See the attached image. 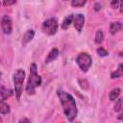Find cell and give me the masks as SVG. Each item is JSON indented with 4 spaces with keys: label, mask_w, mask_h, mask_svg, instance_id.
I'll return each instance as SVG.
<instances>
[{
    "label": "cell",
    "mask_w": 123,
    "mask_h": 123,
    "mask_svg": "<svg viewBox=\"0 0 123 123\" xmlns=\"http://www.w3.org/2000/svg\"><path fill=\"white\" fill-rule=\"evenodd\" d=\"M58 96L60 98L63 112L69 121H73L77 115V106L74 98L63 90H58Z\"/></svg>",
    "instance_id": "obj_1"
},
{
    "label": "cell",
    "mask_w": 123,
    "mask_h": 123,
    "mask_svg": "<svg viewBox=\"0 0 123 123\" xmlns=\"http://www.w3.org/2000/svg\"><path fill=\"white\" fill-rule=\"evenodd\" d=\"M41 85V77L37 73V64L33 63L30 66V77L27 82L26 91L28 94H34L36 87Z\"/></svg>",
    "instance_id": "obj_2"
},
{
    "label": "cell",
    "mask_w": 123,
    "mask_h": 123,
    "mask_svg": "<svg viewBox=\"0 0 123 123\" xmlns=\"http://www.w3.org/2000/svg\"><path fill=\"white\" fill-rule=\"evenodd\" d=\"M25 79V72L22 69H17L13 74V84H14V91L17 100L20 99V96L23 91V82Z\"/></svg>",
    "instance_id": "obj_3"
},
{
    "label": "cell",
    "mask_w": 123,
    "mask_h": 123,
    "mask_svg": "<svg viewBox=\"0 0 123 123\" xmlns=\"http://www.w3.org/2000/svg\"><path fill=\"white\" fill-rule=\"evenodd\" d=\"M76 62L82 71L86 72L92 63L91 57L87 53H80L76 59Z\"/></svg>",
    "instance_id": "obj_4"
},
{
    "label": "cell",
    "mask_w": 123,
    "mask_h": 123,
    "mask_svg": "<svg viewBox=\"0 0 123 123\" xmlns=\"http://www.w3.org/2000/svg\"><path fill=\"white\" fill-rule=\"evenodd\" d=\"M42 29L47 35H55L58 30V21L55 18H48L42 23Z\"/></svg>",
    "instance_id": "obj_5"
},
{
    "label": "cell",
    "mask_w": 123,
    "mask_h": 123,
    "mask_svg": "<svg viewBox=\"0 0 123 123\" xmlns=\"http://www.w3.org/2000/svg\"><path fill=\"white\" fill-rule=\"evenodd\" d=\"M1 28L4 34L6 35H10L12 31V20L8 15H4L2 17L1 20Z\"/></svg>",
    "instance_id": "obj_6"
},
{
    "label": "cell",
    "mask_w": 123,
    "mask_h": 123,
    "mask_svg": "<svg viewBox=\"0 0 123 123\" xmlns=\"http://www.w3.org/2000/svg\"><path fill=\"white\" fill-rule=\"evenodd\" d=\"M73 23H74V27L78 32H81L85 23V16L82 13H79L77 15L74 16L73 18Z\"/></svg>",
    "instance_id": "obj_7"
},
{
    "label": "cell",
    "mask_w": 123,
    "mask_h": 123,
    "mask_svg": "<svg viewBox=\"0 0 123 123\" xmlns=\"http://www.w3.org/2000/svg\"><path fill=\"white\" fill-rule=\"evenodd\" d=\"M34 36H35V32L33 30H27L25 32V34L23 35V37H22V44H23V46H25L28 42H30L34 38Z\"/></svg>",
    "instance_id": "obj_8"
},
{
    "label": "cell",
    "mask_w": 123,
    "mask_h": 123,
    "mask_svg": "<svg viewBox=\"0 0 123 123\" xmlns=\"http://www.w3.org/2000/svg\"><path fill=\"white\" fill-rule=\"evenodd\" d=\"M58 56H59V50H58L57 48H53V49L49 52L47 58L45 59V62L48 63V62H53L54 60H56V59L58 58Z\"/></svg>",
    "instance_id": "obj_9"
},
{
    "label": "cell",
    "mask_w": 123,
    "mask_h": 123,
    "mask_svg": "<svg viewBox=\"0 0 123 123\" xmlns=\"http://www.w3.org/2000/svg\"><path fill=\"white\" fill-rule=\"evenodd\" d=\"M122 29V24L121 22H112L110 26V31L111 35H115L117 32H119Z\"/></svg>",
    "instance_id": "obj_10"
},
{
    "label": "cell",
    "mask_w": 123,
    "mask_h": 123,
    "mask_svg": "<svg viewBox=\"0 0 123 123\" xmlns=\"http://www.w3.org/2000/svg\"><path fill=\"white\" fill-rule=\"evenodd\" d=\"M73 18H74V15L73 14H69V15H67L65 18H64V20L62 21V29H67L70 25H71V23H73Z\"/></svg>",
    "instance_id": "obj_11"
},
{
    "label": "cell",
    "mask_w": 123,
    "mask_h": 123,
    "mask_svg": "<svg viewBox=\"0 0 123 123\" xmlns=\"http://www.w3.org/2000/svg\"><path fill=\"white\" fill-rule=\"evenodd\" d=\"M12 94V89H8L4 86H0V95L2 97V100H5L7 98H9L11 95Z\"/></svg>",
    "instance_id": "obj_12"
},
{
    "label": "cell",
    "mask_w": 123,
    "mask_h": 123,
    "mask_svg": "<svg viewBox=\"0 0 123 123\" xmlns=\"http://www.w3.org/2000/svg\"><path fill=\"white\" fill-rule=\"evenodd\" d=\"M120 91H121V90H120V88H118V87L112 89V90L110 92V94H109L110 100H111V101H115V100L118 98V96L120 95Z\"/></svg>",
    "instance_id": "obj_13"
},
{
    "label": "cell",
    "mask_w": 123,
    "mask_h": 123,
    "mask_svg": "<svg viewBox=\"0 0 123 123\" xmlns=\"http://www.w3.org/2000/svg\"><path fill=\"white\" fill-rule=\"evenodd\" d=\"M10 112V107L8 104H6L3 100H0V113L7 114Z\"/></svg>",
    "instance_id": "obj_14"
},
{
    "label": "cell",
    "mask_w": 123,
    "mask_h": 123,
    "mask_svg": "<svg viewBox=\"0 0 123 123\" xmlns=\"http://www.w3.org/2000/svg\"><path fill=\"white\" fill-rule=\"evenodd\" d=\"M123 65L120 63L119 64V66H118V68H117V70L116 71H114V72H112L111 74V79H115V78H119V77H121L122 75H123Z\"/></svg>",
    "instance_id": "obj_15"
},
{
    "label": "cell",
    "mask_w": 123,
    "mask_h": 123,
    "mask_svg": "<svg viewBox=\"0 0 123 123\" xmlns=\"http://www.w3.org/2000/svg\"><path fill=\"white\" fill-rule=\"evenodd\" d=\"M103 39H104V34H103V32L101 31V30H98L97 32H96V35H95V42L97 43V44H100L102 41H103Z\"/></svg>",
    "instance_id": "obj_16"
},
{
    "label": "cell",
    "mask_w": 123,
    "mask_h": 123,
    "mask_svg": "<svg viewBox=\"0 0 123 123\" xmlns=\"http://www.w3.org/2000/svg\"><path fill=\"white\" fill-rule=\"evenodd\" d=\"M86 0H72L71 4L73 7H83L86 4Z\"/></svg>",
    "instance_id": "obj_17"
},
{
    "label": "cell",
    "mask_w": 123,
    "mask_h": 123,
    "mask_svg": "<svg viewBox=\"0 0 123 123\" xmlns=\"http://www.w3.org/2000/svg\"><path fill=\"white\" fill-rule=\"evenodd\" d=\"M122 109V99H118L114 105V111H120Z\"/></svg>",
    "instance_id": "obj_18"
},
{
    "label": "cell",
    "mask_w": 123,
    "mask_h": 123,
    "mask_svg": "<svg viewBox=\"0 0 123 123\" xmlns=\"http://www.w3.org/2000/svg\"><path fill=\"white\" fill-rule=\"evenodd\" d=\"M79 84L81 86V87L83 89H87L88 88V82L86 80H84V79H80L79 80Z\"/></svg>",
    "instance_id": "obj_19"
},
{
    "label": "cell",
    "mask_w": 123,
    "mask_h": 123,
    "mask_svg": "<svg viewBox=\"0 0 123 123\" xmlns=\"http://www.w3.org/2000/svg\"><path fill=\"white\" fill-rule=\"evenodd\" d=\"M97 53H98V55L101 56V57H106V56H108V52H107L104 48H102V47H100V48L97 49Z\"/></svg>",
    "instance_id": "obj_20"
},
{
    "label": "cell",
    "mask_w": 123,
    "mask_h": 123,
    "mask_svg": "<svg viewBox=\"0 0 123 123\" xmlns=\"http://www.w3.org/2000/svg\"><path fill=\"white\" fill-rule=\"evenodd\" d=\"M16 0H3V3L5 6H12L15 3Z\"/></svg>",
    "instance_id": "obj_21"
},
{
    "label": "cell",
    "mask_w": 123,
    "mask_h": 123,
    "mask_svg": "<svg viewBox=\"0 0 123 123\" xmlns=\"http://www.w3.org/2000/svg\"><path fill=\"white\" fill-rule=\"evenodd\" d=\"M119 1H120V0H111V7H112V8H114V9H116V8H117V6H118Z\"/></svg>",
    "instance_id": "obj_22"
},
{
    "label": "cell",
    "mask_w": 123,
    "mask_h": 123,
    "mask_svg": "<svg viewBox=\"0 0 123 123\" xmlns=\"http://www.w3.org/2000/svg\"><path fill=\"white\" fill-rule=\"evenodd\" d=\"M100 9H101V5H100V4H98V3H97V4H95V11H99Z\"/></svg>",
    "instance_id": "obj_23"
},
{
    "label": "cell",
    "mask_w": 123,
    "mask_h": 123,
    "mask_svg": "<svg viewBox=\"0 0 123 123\" xmlns=\"http://www.w3.org/2000/svg\"><path fill=\"white\" fill-rule=\"evenodd\" d=\"M19 122H30V120H29V119H26V118H24V119H21V120H19Z\"/></svg>",
    "instance_id": "obj_24"
},
{
    "label": "cell",
    "mask_w": 123,
    "mask_h": 123,
    "mask_svg": "<svg viewBox=\"0 0 123 123\" xmlns=\"http://www.w3.org/2000/svg\"><path fill=\"white\" fill-rule=\"evenodd\" d=\"M0 120H1V118H0Z\"/></svg>",
    "instance_id": "obj_25"
},
{
    "label": "cell",
    "mask_w": 123,
    "mask_h": 123,
    "mask_svg": "<svg viewBox=\"0 0 123 123\" xmlns=\"http://www.w3.org/2000/svg\"><path fill=\"white\" fill-rule=\"evenodd\" d=\"M64 1H66V0H64Z\"/></svg>",
    "instance_id": "obj_26"
}]
</instances>
